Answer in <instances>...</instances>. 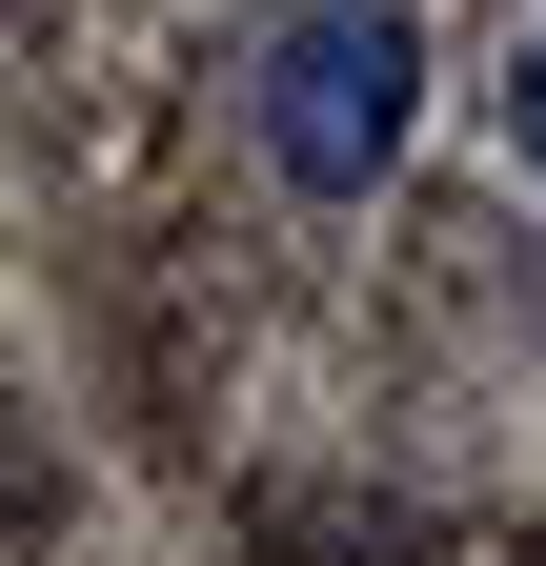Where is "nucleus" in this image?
<instances>
[{"label": "nucleus", "instance_id": "obj_2", "mask_svg": "<svg viewBox=\"0 0 546 566\" xmlns=\"http://www.w3.org/2000/svg\"><path fill=\"white\" fill-rule=\"evenodd\" d=\"M506 142H526V182H546V41H526V82H506Z\"/></svg>", "mask_w": 546, "mask_h": 566}, {"label": "nucleus", "instance_id": "obj_1", "mask_svg": "<svg viewBox=\"0 0 546 566\" xmlns=\"http://www.w3.org/2000/svg\"><path fill=\"white\" fill-rule=\"evenodd\" d=\"M405 122H426V41H405L385 0H304V21L263 41V163L304 202H365L405 163Z\"/></svg>", "mask_w": 546, "mask_h": 566}]
</instances>
